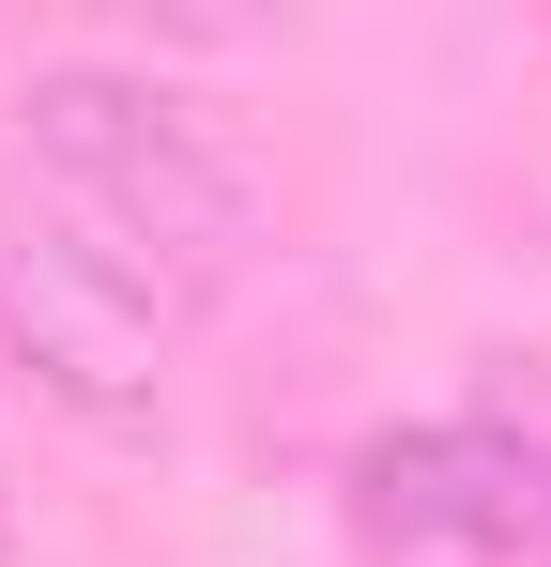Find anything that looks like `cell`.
<instances>
[{
  "label": "cell",
  "mask_w": 551,
  "mask_h": 567,
  "mask_svg": "<svg viewBox=\"0 0 551 567\" xmlns=\"http://www.w3.org/2000/svg\"><path fill=\"white\" fill-rule=\"evenodd\" d=\"M15 154L46 169V215L92 230L123 277L154 291H230L261 246V185L230 169V138L184 93L123 78V62H46L15 93Z\"/></svg>",
  "instance_id": "6da1fadb"
},
{
  "label": "cell",
  "mask_w": 551,
  "mask_h": 567,
  "mask_svg": "<svg viewBox=\"0 0 551 567\" xmlns=\"http://www.w3.org/2000/svg\"><path fill=\"white\" fill-rule=\"evenodd\" d=\"M0 353L92 445H154L169 430V291L123 277L62 215H0Z\"/></svg>",
  "instance_id": "7a4b0ae2"
},
{
  "label": "cell",
  "mask_w": 551,
  "mask_h": 567,
  "mask_svg": "<svg viewBox=\"0 0 551 567\" xmlns=\"http://www.w3.org/2000/svg\"><path fill=\"white\" fill-rule=\"evenodd\" d=\"M353 522L398 567H551V445L506 414L383 430L353 461Z\"/></svg>",
  "instance_id": "3957f363"
},
{
  "label": "cell",
  "mask_w": 551,
  "mask_h": 567,
  "mask_svg": "<svg viewBox=\"0 0 551 567\" xmlns=\"http://www.w3.org/2000/svg\"><path fill=\"white\" fill-rule=\"evenodd\" d=\"M0 553H15V491H0Z\"/></svg>",
  "instance_id": "277c9868"
}]
</instances>
